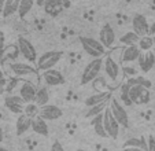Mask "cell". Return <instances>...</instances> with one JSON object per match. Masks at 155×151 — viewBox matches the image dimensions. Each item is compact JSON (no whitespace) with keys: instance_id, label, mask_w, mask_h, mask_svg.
Listing matches in <instances>:
<instances>
[{"instance_id":"d6a6232c","label":"cell","mask_w":155,"mask_h":151,"mask_svg":"<svg viewBox=\"0 0 155 151\" xmlns=\"http://www.w3.org/2000/svg\"><path fill=\"white\" fill-rule=\"evenodd\" d=\"M150 102V92H148V89L147 88H144V91H143V93L140 95V98L137 99V105H146V103H148Z\"/></svg>"},{"instance_id":"8d00e7d4","label":"cell","mask_w":155,"mask_h":151,"mask_svg":"<svg viewBox=\"0 0 155 151\" xmlns=\"http://www.w3.org/2000/svg\"><path fill=\"white\" fill-rule=\"evenodd\" d=\"M120 151H144L143 148H139V147H124L121 148Z\"/></svg>"},{"instance_id":"f1b7e54d","label":"cell","mask_w":155,"mask_h":151,"mask_svg":"<svg viewBox=\"0 0 155 151\" xmlns=\"http://www.w3.org/2000/svg\"><path fill=\"white\" fill-rule=\"evenodd\" d=\"M144 91V87L143 85H129V98H130V100L133 103L137 102V99L140 98V95L143 93Z\"/></svg>"},{"instance_id":"cb8c5ba5","label":"cell","mask_w":155,"mask_h":151,"mask_svg":"<svg viewBox=\"0 0 155 151\" xmlns=\"http://www.w3.org/2000/svg\"><path fill=\"white\" fill-rule=\"evenodd\" d=\"M139 40H140V36L136 35L133 30H130V32H126L125 35L120 39V43L129 47V45H136V44H139Z\"/></svg>"},{"instance_id":"c3c4849f","label":"cell","mask_w":155,"mask_h":151,"mask_svg":"<svg viewBox=\"0 0 155 151\" xmlns=\"http://www.w3.org/2000/svg\"><path fill=\"white\" fill-rule=\"evenodd\" d=\"M66 2H68V0H66Z\"/></svg>"},{"instance_id":"1f68e13d","label":"cell","mask_w":155,"mask_h":151,"mask_svg":"<svg viewBox=\"0 0 155 151\" xmlns=\"http://www.w3.org/2000/svg\"><path fill=\"white\" fill-rule=\"evenodd\" d=\"M92 84H94L95 91H97V92H102V91L106 88V80H104V77L99 76V77H96V79L92 81Z\"/></svg>"},{"instance_id":"9c48e42d","label":"cell","mask_w":155,"mask_h":151,"mask_svg":"<svg viewBox=\"0 0 155 151\" xmlns=\"http://www.w3.org/2000/svg\"><path fill=\"white\" fill-rule=\"evenodd\" d=\"M99 41L106 48L113 47V44L115 43V32L110 23H104L102 26V29L99 32Z\"/></svg>"},{"instance_id":"d590c367","label":"cell","mask_w":155,"mask_h":151,"mask_svg":"<svg viewBox=\"0 0 155 151\" xmlns=\"http://www.w3.org/2000/svg\"><path fill=\"white\" fill-rule=\"evenodd\" d=\"M50 151H64V148H63V146H62L61 142H54Z\"/></svg>"},{"instance_id":"7a4b0ae2","label":"cell","mask_w":155,"mask_h":151,"mask_svg":"<svg viewBox=\"0 0 155 151\" xmlns=\"http://www.w3.org/2000/svg\"><path fill=\"white\" fill-rule=\"evenodd\" d=\"M103 63H104V61H103L102 58L92 59V61L85 66L84 72H82L81 84L85 85V84H88V82H92L96 77H99L100 72H102V69H103Z\"/></svg>"},{"instance_id":"ffe728a7","label":"cell","mask_w":155,"mask_h":151,"mask_svg":"<svg viewBox=\"0 0 155 151\" xmlns=\"http://www.w3.org/2000/svg\"><path fill=\"white\" fill-rule=\"evenodd\" d=\"M32 131L36 132L37 135H41V136H45V137L50 135V132H48L47 121H45V119H43L40 116H37L36 118H33V121H32Z\"/></svg>"},{"instance_id":"bcb514c9","label":"cell","mask_w":155,"mask_h":151,"mask_svg":"<svg viewBox=\"0 0 155 151\" xmlns=\"http://www.w3.org/2000/svg\"><path fill=\"white\" fill-rule=\"evenodd\" d=\"M154 52H155V39H154Z\"/></svg>"},{"instance_id":"f35d334b","label":"cell","mask_w":155,"mask_h":151,"mask_svg":"<svg viewBox=\"0 0 155 151\" xmlns=\"http://www.w3.org/2000/svg\"><path fill=\"white\" fill-rule=\"evenodd\" d=\"M124 72H125L126 74H129V76H132V74H133V76H136V74H137V72H136V70L133 69V67H132V69H130V67H129V69H125V70H124Z\"/></svg>"},{"instance_id":"7dc6e473","label":"cell","mask_w":155,"mask_h":151,"mask_svg":"<svg viewBox=\"0 0 155 151\" xmlns=\"http://www.w3.org/2000/svg\"><path fill=\"white\" fill-rule=\"evenodd\" d=\"M74 151H84V150H74Z\"/></svg>"},{"instance_id":"7c38bea8","label":"cell","mask_w":155,"mask_h":151,"mask_svg":"<svg viewBox=\"0 0 155 151\" xmlns=\"http://www.w3.org/2000/svg\"><path fill=\"white\" fill-rule=\"evenodd\" d=\"M103 69H104L107 77L111 80V81H115V80L118 79V76H120V65L114 61L113 56H107V58L104 59Z\"/></svg>"},{"instance_id":"5bb4252c","label":"cell","mask_w":155,"mask_h":151,"mask_svg":"<svg viewBox=\"0 0 155 151\" xmlns=\"http://www.w3.org/2000/svg\"><path fill=\"white\" fill-rule=\"evenodd\" d=\"M64 3H66V0H45L43 7H44V11L47 12L48 15L56 17V15H59L62 12Z\"/></svg>"},{"instance_id":"8992f818","label":"cell","mask_w":155,"mask_h":151,"mask_svg":"<svg viewBox=\"0 0 155 151\" xmlns=\"http://www.w3.org/2000/svg\"><path fill=\"white\" fill-rule=\"evenodd\" d=\"M17 43H18V49H19L21 55L24 56L28 62L35 63V62L37 61V52H36L35 45H33V44L30 43L28 39L22 37V36H19V37H18Z\"/></svg>"},{"instance_id":"7bdbcfd3","label":"cell","mask_w":155,"mask_h":151,"mask_svg":"<svg viewBox=\"0 0 155 151\" xmlns=\"http://www.w3.org/2000/svg\"><path fill=\"white\" fill-rule=\"evenodd\" d=\"M44 3H45V0H37V4H38L40 7H43Z\"/></svg>"},{"instance_id":"4dcf8cb0","label":"cell","mask_w":155,"mask_h":151,"mask_svg":"<svg viewBox=\"0 0 155 151\" xmlns=\"http://www.w3.org/2000/svg\"><path fill=\"white\" fill-rule=\"evenodd\" d=\"M121 103H124L125 106H130L132 103V100H130V98H129V84L128 82H125V84L121 87Z\"/></svg>"},{"instance_id":"4fadbf2b","label":"cell","mask_w":155,"mask_h":151,"mask_svg":"<svg viewBox=\"0 0 155 151\" xmlns=\"http://www.w3.org/2000/svg\"><path fill=\"white\" fill-rule=\"evenodd\" d=\"M36 93H37V89L36 87L32 84V82H22L19 88V96L25 100V103H32L35 102L36 99Z\"/></svg>"},{"instance_id":"52a82bcc","label":"cell","mask_w":155,"mask_h":151,"mask_svg":"<svg viewBox=\"0 0 155 151\" xmlns=\"http://www.w3.org/2000/svg\"><path fill=\"white\" fill-rule=\"evenodd\" d=\"M4 106L8 109L11 113H15V114H24L25 111V100L21 96H17V95H10V96H6L4 98Z\"/></svg>"},{"instance_id":"f546056e","label":"cell","mask_w":155,"mask_h":151,"mask_svg":"<svg viewBox=\"0 0 155 151\" xmlns=\"http://www.w3.org/2000/svg\"><path fill=\"white\" fill-rule=\"evenodd\" d=\"M24 113L26 114L28 117H30V118H36V117L38 116V113H40V107H38L35 102L26 103V105H25V111Z\"/></svg>"},{"instance_id":"5b68a950","label":"cell","mask_w":155,"mask_h":151,"mask_svg":"<svg viewBox=\"0 0 155 151\" xmlns=\"http://www.w3.org/2000/svg\"><path fill=\"white\" fill-rule=\"evenodd\" d=\"M110 110H111L114 118L118 121V124L122 126V128H128L129 126V117L126 113L125 107L122 106V103L118 100V99L113 98L111 102H110Z\"/></svg>"},{"instance_id":"e0dca14e","label":"cell","mask_w":155,"mask_h":151,"mask_svg":"<svg viewBox=\"0 0 155 151\" xmlns=\"http://www.w3.org/2000/svg\"><path fill=\"white\" fill-rule=\"evenodd\" d=\"M111 98V92L110 91H102V92H96L95 95H91L89 98L85 99V105L88 107H92V106H96L99 103L107 102Z\"/></svg>"},{"instance_id":"44dd1931","label":"cell","mask_w":155,"mask_h":151,"mask_svg":"<svg viewBox=\"0 0 155 151\" xmlns=\"http://www.w3.org/2000/svg\"><path fill=\"white\" fill-rule=\"evenodd\" d=\"M91 125L94 126V131L97 136L100 137H108L107 132L104 129V121H103V113L102 114H97L96 117L91 119Z\"/></svg>"},{"instance_id":"b9f144b4","label":"cell","mask_w":155,"mask_h":151,"mask_svg":"<svg viewBox=\"0 0 155 151\" xmlns=\"http://www.w3.org/2000/svg\"><path fill=\"white\" fill-rule=\"evenodd\" d=\"M6 2H7V0H0V11L3 10V7H4V4H6Z\"/></svg>"},{"instance_id":"2e32d148","label":"cell","mask_w":155,"mask_h":151,"mask_svg":"<svg viewBox=\"0 0 155 151\" xmlns=\"http://www.w3.org/2000/svg\"><path fill=\"white\" fill-rule=\"evenodd\" d=\"M32 121L33 118L28 117L26 114H19L17 119V124H15V129H17V135L18 136H22L24 133H26L29 129H32Z\"/></svg>"},{"instance_id":"ab89813d","label":"cell","mask_w":155,"mask_h":151,"mask_svg":"<svg viewBox=\"0 0 155 151\" xmlns=\"http://www.w3.org/2000/svg\"><path fill=\"white\" fill-rule=\"evenodd\" d=\"M4 84H6V81H4V79L3 80H0V95L4 92Z\"/></svg>"},{"instance_id":"83f0119b","label":"cell","mask_w":155,"mask_h":151,"mask_svg":"<svg viewBox=\"0 0 155 151\" xmlns=\"http://www.w3.org/2000/svg\"><path fill=\"white\" fill-rule=\"evenodd\" d=\"M107 103H108V100H107V102H103V103H99V105H96V106L89 107V110L87 111L85 117H87V118H94V117H96L97 114L104 113L106 107H107Z\"/></svg>"},{"instance_id":"d4e9b609","label":"cell","mask_w":155,"mask_h":151,"mask_svg":"<svg viewBox=\"0 0 155 151\" xmlns=\"http://www.w3.org/2000/svg\"><path fill=\"white\" fill-rule=\"evenodd\" d=\"M124 147H139V148H143L144 151H148V142L146 140V137H133V139H129L128 142L125 143Z\"/></svg>"},{"instance_id":"7402d4cb","label":"cell","mask_w":155,"mask_h":151,"mask_svg":"<svg viewBox=\"0 0 155 151\" xmlns=\"http://www.w3.org/2000/svg\"><path fill=\"white\" fill-rule=\"evenodd\" d=\"M19 2L21 0H7L4 7H3V10H2V15H3L4 18H8V17H11L12 14L18 12Z\"/></svg>"},{"instance_id":"ee69618b","label":"cell","mask_w":155,"mask_h":151,"mask_svg":"<svg viewBox=\"0 0 155 151\" xmlns=\"http://www.w3.org/2000/svg\"><path fill=\"white\" fill-rule=\"evenodd\" d=\"M0 151H8V150H7V148H4V147H2V146H0Z\"/></svg>"},{"instance_id":"60d3db41","label":"cell","mask_w":155,"mask_h":151,"mask_svg":"<svg viewBox=\"0 0 155 151\" xmlns=\"http://www.w3.org/2000/svg\"><path fill=\"white\" fill-rule=\"evenodd\" d=\"M3 137H4V135H3V129L0 128V146H2V142H3Z\"/></svg>"},{"instance_id":"d6986e66","label":"cell","mask_w":155,"mask_h":151,"mask_svg":"<svg viewBox=\"0 0 155 151\" xmlns=\"http://www.w3.org/2000/svg\"><path fill=\"white\" fill-rule=\"evenodd\" d=\"M141 52H143V51L139 48L137 44H136V45H129V47H126V48L124 49V52H122V62L128 63V62H135V61H137Z\"/></svg>"},{"instance_id":"484cf974","label":"cell","mask_w":155,"mask_h":151,"mask_svg":"<svg viewBox=\"0 0 155 151\" xmlns=\"http://www.w3.org/2000/svg\"><path fill=\"white\" fill-rule=\"evenodd\" d=\"M139 48L143 51V52H147V51H151L152 48H154V37H151V36H143V37H140V40H139Z\"/></svg>"},{"instance_id":"9a60e30c","label":"cell","mask_w":155,"mask_h":151,"mask_svg":"<svg viewBox=\"0 0 155 151\" xmlns=\"http://www.w3.org/2000/svg\"><path fill=\"white\" fill-rule=\"evenodd\" d=\"M137 61H139V66H140L141 72L148 73L155 65V55L152 51H147L146 54H140Z\"/></svg>"},{"instance_id":"f6af8a7d","label":"cell","mask_w":155,"mask_h":151,"mask_svg":"<svg viewBox=\"0 0 155 151\" xmlns=\"http://www.w3.org/2000/svg\"><path fill=\"white\" fill-rule=\"evenodd\" d=\"M0 80H3V73H2V70H0Z\"/></svg>"},{"instance_id":"ba28073f","label":"cell","mask_w":155,"mask_h":151,"mask_svg":"<svg viewBox=\"0 0 155 151\" xmlns=\"http://www.w3.org/2000/svg\"><path fill=\"white\" fill-rule=\"evenodd\" d=\"M132 28H133V32L136 35H139L140 37L150 35V25L147 22L146 17H143L141 14H136L133 17V19H132Z\"/></svg>"},{"instance_id":"4316f807","label":"cell","mask_w":155,"mask_h":151,"mask_svg":"<svg viewBox=\"0 0 155 151\" xmlns=\"http://www.w3.org/2000/svg\"><path fill=\"white\" fill-rule=\"evenodd\" d=\"M33 4H35V0H21L19 2V8H18V14L21 18H25L29 11L32 10Z\"/></svg>"},{"instance_id":"8fae6325","label":"cell","mask_w":155,"mask_h":151,"mask_svg":"<svg viewBox=\"0 0 155 151\" xmlns=\"http://www.w3.org/2000/svg\"><path fill=\"white\" fill-rule=\"evenodd\" d=\"M43 79L44 82L50 87H56V85H62L64 82V77L59 70L56 69H50L43 72Z\"/></svg>"},{"instance_id":"836d02e7","label":"cell","mask_w":155,"mask_h":151,"mask_svg":"<svg viewBox=\"0 0 155 151\" xmlns=\"http://www.w3.org/2000/svg\"><path fill=\"white\" fill-rule=\"evenodd\" d=\"M4 43H6V36L0 30V58H2L4 54Z\"/></svg>"},{"instance_id":"ac0fdd59","label":"cell","mask_w":155,"mask_h":151,"mask_svg":"<svg viewBox=\"0 0 155 151\" xmlns=\"http://www.w3.org/2000/svg\"><path fill=\"white\" fill-rule=\"evenodd\" d=\"M10 69H11V72L14 73L15 76H18V77H25V76L35 74V73H36V70L33 69L32 65H28V63H18V62H15V63H11V65H10Z\"/></svg>"},{"instance_id":"30bf717a","label":"cell","mask_w":155,"mask_h":151,"mask_svg":"<svg viewBox=\"0 0 155 151\" xmlns=\"http://www.w3.org/2000/svg\"><path fill=\"white\" fill-rule=\"evenodd\" d=\"M62 114H63V111H62V109H59L58 106L45 105V106H43V107H40L38 116L43 119H45V121H55V119L61 118Z\"/></svg>"},{"instance_id":"277c9868","label":"cell","mask_w":155,"mask_h":151,"mask_svg":"<svg viewBox=\"0 0 155 151\" xmlns=\"http://www.w3.org/2000/svg\"><path fill=\"white\" fill-rule=\"evenodd\" d=\"M103 121H104V129L107 132L108 137L111 139H117L118 133H120V126L121 125L118 124V121L114 118L111 110H110V106H107L103 113Z\"/></svg>"},{"instance_id":"603a6c76","label":"cell","mask_w":155,"mask_h":151,"mask_svg":"<svg viewBox=\"0 0 155 151\" xmlns=\"http://www.w3.org/2000/svg\"><path fill=\"white\" fill-rule=\"evenodd\" d=\"M48 100H50V92H48V88L47 87L38 88L37 93H36L35 103L38 106V107H43V106L48 105Z\"/></svg>"},{"instance_id":"e575fe53","label":"cell","mask_w":155,"mask_h":151,"mask_svg":"<svg viewBox=\"0 0 155 151\" xmlns=\"http://www.w3.org/2000/svg\"><path fill=\"white\" fill-rule=\"evenodd\" d=\"M147 142H148V151H155V136L154 135H150Z\"/></svg>"},{"instance_id":"74e56055","label":"cell","mask_w":155,"mask_h":151,"mask_svg":"<svg viewBox=\"0 0 155 151\" xmlns=\"http://www.w3.org/2000/svg\"><path fill=\"white\" fill-rule=\"evenodd\" d=\"M150 36L155 39V21L151 23V25H150Z\"/></svg>"},{"instance_id":"6da1fadb","label":"cell","mask_w":155,"mask_h":151,"mask_svg":"<svg viewBox=\"0 0 155 151\" xmlns=\"http://www.w3.org/2000/svg\"><path fill=\"white\" fill-rule=\"evenodd\" d=\"M80 43H81L84 51L92 58H102L106 54V47L100 43L99 40L94 37H87V36H80L78 37Z\"/></svg>"},{"instance_id":"3957f363","label":"cell","mask_w":155,"mask_h":151,"mask_svg":"<svg viewBox=\"0 0 155 151\" xmlns=\"http://www.w3.org/2000/svg\"><path fill=\"white\" fill-rule=\"evenodd\" d=\"M63 52L62 51H47L44 52L40 58L37 59V69L40 72H45V70L54 69L56 63L62 59Z\"/></svg>"}]
</instances>
